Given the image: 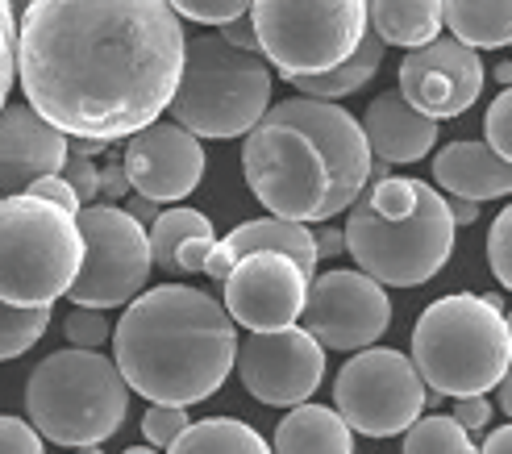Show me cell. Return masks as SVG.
<instances>
[{"mask_svg":"<svg viewBox=\"0 0 512 454\" xmlns=\"http://www.w3.org/2000/svg\"><path fill=\"white\" fill-rule=\"evenodd\" d=\"M433 175L454 196L467 200H500L512 196V163L500 159L488 142L458 138L433 155Z\"/></svg>","mask_w":512,"mask_h":454,"instance_id":"20","label":"cell"},{"mask_svg":"<svg viewBox=\"0 0 512 454\" xmlns=\"http://www.w3.org/2000/svg\"><path fill=\"white\" fill-rule=\"evenodd\" d=\"M213 242H217V234H213V238H188L184 246H179V255H175V275L204 271V259H209Z\"/></svg>","mask_w":512,"mask_h":454,"instance_id":"39","label":"cell"},{"mask_svg":"<svg viewBox=\"0 0 512 454\" xmlns=\"http://www.w3.org/2000/svg\"><path fill=\"white\" fill-rule=\"evenodd\" d=\"M383 50H388V42H383L375 30L363 34V42L354 46V55L342 59L338 67L329 71H317V75H292V84L300 96H321V100H342L358 88H367L375 80V71L383 63Z\"/></svg>","mask_w":512,"mask_h":454,"instance_id":"24","label":"cell"},{"mask_svg":"<svg viewBox=\"0 0 512 454\" xmlns=\"http://www.w3.org/2000/svg\"><path fill=\"white\" fill-rule=\"evenodd\" d=\"M121 454H159L155 446H130V450H121Z\"/></svg>","mask_w":512,"mask_h":454,"instance_id":"49","label":"cell"},{"mask_svg":"<svg viewBox=\"0 0 512 454\" xmlns=\"http://www.w3.org/2000/svg\"><path fill=\"white\" fill-rule=\"evenodd\" d=\"M483 142H488L500 159H508L512 163V84L508 88H500V96L492 100V109H488V117H483Z\"/></svg>","mask_w":512,"mask_h":454,"instance_id":"32","label":"cell"},{"mask_svg":"<svg viewBox=\"0 0 512 454\" xmlns=\"http://www.w3.org/2000/svg\"><path fill=\"white\" fill-rule=\"evenodd\" d=\"M371 30L400 50H417L442 30V0H371Z\"/></svg>","mask_w":512,"mask_h":454,"instance_id":"22","label":"cell"},{"mask_svg":"<svg viewBox=\"0 0 512 454\" xmlns=\"http://www.w3.org/2000/svg\"><path fill=\"white\" fill-rule=\"evenodd\" d=\"M150 263L175 271V255L188 238H213V221L200 209H159V217L150 221Z\"/></svg>","mask_w":512,"mask_h":454,"instance_id":"26","label":"cell"},{"mask_svg":"<svg viewBox=\"0 0 512 454\" xmlns=\"http://www.w3.org/2000/svg\"><path fill=\"white\" fill-rule=\"evenodd\" d=\"M496 405L504 409V417H512V367L500 375V384H496Z\"/></svg>","mask_w":512,"mask_h":454,"instance_id":"47","label":"cell"},{"mask_svg":"<svg viewBox=\"0 0 512 454\" xmlns=\"http://www.w3.org/2000/svg\"><path fill=\"white\" fill-rule=\"evenodd\" d=\"M313 246H317V259H334L346 250V238H342V230H334V225H325L321 234H313Z\"/></svg>","mask_w":512,"mask_h":454,"instance_id":"42","label":"cell"},{"mask_svg":"<svg viewBox=\"0 0 512 454\" xmlns=\"http://www.w3.org/2000/svg\"><path fill=\"white\" fill-rule=\"evenodd\" d=\"M234 367L242 388L275 409H292L321 388L325 375V346L304 330V325H284V330H250L246 342L234 350Z\"/></svg>","mask_w":512,"mask_h":454,"instance_id":"12","label":"cell"},{"mask_svg":"<svg viewBox=\"0 0 512 454\" xmlns=\"http://www.w3.org/2000/svg\"><path fill=\"white\" fill-rule=\"evenodd\" d=\"M479 454H512V425H500V430H492Z\"/></svg>","mask_w":512,"mask_h":454,"instance_id":"45","label":"cell"},{"mask_svg":"<svg viewBox=\"0 0 512 454\" xmlns=\"http://www.w3.org/2000/svg\"><path fill=\"white\" fill-rule=\"evenodd\" d=\"M50 325V305H9L0 300V363L25 355Z\"/></svg>","mask_w":512,"mask_h":454,"instance_id":"28","label":"cell"},{"mask_svg":"<svg viewBox=\"0 0 512 454\" xmlns=\"http://www.w3.org/2000/svg\"><path fill=\"white\" fill-rule=\"evenodd\" d=\"M121 167L130 175L134 192L159 200V205H171V200H184L196 192L204 175V146L179 121H150L138 134H130Z\"/></svg>","mask_w":512,"mask_h":454,"instance_id":"16","label":"cell"},{"mask_svg":"<svg viewBox=\"0 0 512 454\" xmlns=\"http://www.w3.org/2000/svg\"><path fill=\"white\" fill-rule=\"evenodd\" d=\"M371 155L383 163H417L438 146V121L417 113L400 92H379L363 117Z\"/></svg>","mask_w":512,"mask_h":454,"instance_id":"19","label":"cell"},{"mask_svg":"<svg viewBox=\"0 0 512 454\" xmlns=\"http://www.w3.org/2000/svg\"><path fill=\"white\" fill-rule=\"evenodd\" d=\"M458 225L446 213V196L425 180L379 175L346 209V250L358 271L383 288H421L454 255Z\"/></svg>","mask_w":512,"mask_h":454,"instance_id":"4","label":"cell"},{"mask_svg":"<svg viewBox=\"0 0 512 454\" xmlns=\"http://www.w3.org/2000/svg\"><path fill=\"white\" fill-rule=\"evenodd\" d=\"M167 454H271V446L246 421L209 417V421L188 425V430L167 446Z\"/></svg>","mask_w":512,"mask_h":454,"instance_id":"25","label":"cell"},{"mask_svg":"<svg viewBox=\"0 0 512 454\" xmlns=\"http://www.w3.org/2000/svg\"><path fill=\"white\" fill-rule=\"evenodd\" d=\"M271 454H354V430L342 421L338 409L300 400V405H292V413L279 421Z\"/></svg>","mask_w":512,"mask_h":454,"instance_id":"21","label":"cell"},{"mask_svg":"<svg viewBox=\"0 0 512 454\" xmlns=\"http://www.w3.org/2000/svg\"><path fill=\"white\" fill-rule=\"evenodd\" d=\"M63 334H67L71 346H88V350H96V346H105V342L113 338V325H109V317L100 313V309L75 305V309L67 313V321H63Z\"/></svg>","mask_w":512,"mask_h":454,"instance_id":"30","label":"cell"},{"mask_svg":"<svg viewBox=\"0 0 512 454\" xmlns=\"http://www.w3.org/2000/svg\"><path fill=\"white\" fill-rule=\"evenodd\" d=\"M125 213H130L134 221H142V225H150V221L159 217V200H150V196H142V192H138V196L130 200V205H125Z\"/></svg>","mask_w":512,"mask_h":454,"instance_id":"44","label":"cell"},{"mask_svg":"<svg viewBox=\"0 0 512 454\" xmlns=\"http://www.w3.org/2000/svg\"><path fill=\"white\" fill-rule=\"evenodd\" d=\"M238 325L209 292L163 284L138 292L113 330V363L130 392L163 405L209 400L234 371Z\"/></svg>","mask_w":512,"mask_h":454,"instance_id":"3","label":"cell"},{"mask_svg":"<svg viewBox=\"0 0 512 454\" xmlns=\"http://www.w3.org/2000/svg\"><path fill=\"white\" fill-rule=\"evenodd\" d=\"M254 250H279L288 255L300 271L317 275V246H313V234L304 221H288V217H259V221H242L238 230H229L225 238L213 242L209 259H204V275L209 280H225L229 267L238 259L254 255Z\"/></svg>","mask_w":512,"mask_h":454,"instance_id":"18","label":"cell"},{"mask_svg":"<svg viewBox=\"0 0 512 454\" xmlns=\"http://www.w3.org/2000/svg\"><path fill=\"white\" fill-rule=\"evenodd\" d=\"M259 55L292 75H317L354 55L371 30V0H250Z\"/></svg>","mask_w":512,"mask_h":454,"instance_id":"9","label":"cell"},{"mask_svg":"<svg viewBox=\"0 0 512 454\" xmlns=\"http://www.w3.org/2000/svg\"><path fill=\"white\" fill-rule=\"evenodd\" d=\"M84 259L75 213L34 192L0 196V300L55 305Z\"/></svg>","mask_w":512,"mask_h":454,"instance_id":"8","label":"cell"},{"mask_svg":"<svg viewBox=\"0 0 512 454\" xmlns=\"http://www.w3.org/2000/svg\"><path fill=\"white\" fill-rule=\"evenodd\" d=\"M425 380L417 375L413 359L400 350L363 346L358 355L338 371L334 384V409L354 434L367 438H392L404 434L425 409Z\"/></svg>","mask_w":512,"mask_h":454,"instance_id":"11","label":"cell"},{"mask_svg":"<svg viewBox=\"0 0 512 454\" xmlns=\"http://www.w3.org/2000/svg\"><path fill=\"white\" fill-rule=\"evenodd\" d=\"M504 321H508V338H512V313H508V317H504Z\"/></svg>","mask_w":512,"mask_h":454,"instance_id":"51","label":"cell"},{"mask_svg":"<svg viewBox=\"0 0 512 454\" xmlns=\"http://www.w3.org/2000/svg\"><path fill=\"white\" fill-rule=\"evenodd\" d=\"M63 180L71 184V192L80 196V205H92V200L100 196V171L92 167V159H84V155H71L67 150V163H63Z\"/></svg>","mask_w":512,"mask_h":454,"instance_id":"36","label":"cell"},{"mask_svg":"<svg viewBox=\"0 0 512 454\" xmlns=\"http://www.w3.org/2000/svg\"><path fill=\"white\" fill-rule=\"evenodd\" d=\"M300 321L325 350H363L392 325V300L367 271H325L309 280Z\"/></svg>","mask_w":512,"mask_h":454,"instance_id":"13","label":"cell"},{"mask_svg":"<svg viewBox=\"0 0 512 454\" xmlns=\"http://www.w3.org/2000/svg\"><path fill=\"white\" fill-rule=\"evenodd\" d=\"M221 38H225L229 46H238V50H259V38H254V21H250V13H242V17H234V21H225V25H221Z\"/></svg>","mask_w":512,"mask_h":454,"instance_id":"40","label":"cell"},{"mask_svg":"<svg viewBox=\"0 0 512 454\" xmlns=\"http://www.w3.org/2000/svg\"><path fill=\"white\" fill-rule=\"evenodd\" d=\"M492 413H496V409L488 405V396L479 392V396H458V405H454V413H450V417H454L458 425H463L467 434H475V430H483V425L492 421Z\"/></svg>","mask_w":512,"mask_h":454,"instance_id":"37","label":"cell"},{"mask_svg":"<svg viewBox=\"0 0 512 454\" xmlns=\"http://www.w3.org/2000/svg\"><path fill=\"white\" fill-rule=\"evenodd\" d=\"M80 221V238H84V259L80 271L67 288L71 305L84 309H117L146 288L150 280V238L146 225L134 221L117 205H80L75 213Z\"/></svg>","mask_w":512,"mask_h":454,"instance_id":"10","label":"cell"},{"mask_svg":"<svg viewBox=\"0 0 512 454\" xmlns=\"http://www.w3.org/2000/svg\"><path fill=\"white\" fill-rule=\"evenodd\" d=\"M184 21L167 0H30L17 25L25 105L67 138L117 142L167 113Z\"/></svg>","mask_w":512,"mask_h":454,"instance_id":"1","label":"cell"},{"mask_svg":"<svg viewBox=\"0 0 512 454\" xmlns=\"http://www.w3.org/2000/svg\"><path fill=\"white\" fill-rule=\"evenodd\" d=\"M446 213H450V221L454 225H471L475 217H479V200H467V196H446Z\"/></svg>","mask_w":512,"mask_h":454,"instance_id":"43","label":"cell"},{"mask_svg":"<svg viewBox=\"0 0 512 454\" xmlns=\"http://www.w3.org/2000/svg\"><path fill=\"white\" fill-rule=\"evenodd\" d=\"M508 46H512V42H508Z\"/></svg>","mask_w":512,"mask_h":454,"instance_id":"52","label":"cell"},{"mask_svg":"<svg viewBox=\"0 0 512 454\" xmlns=\"http://www.w3.org/2000/svg\"><path fill=\"white\" fill-rule=\"evenodd\" d=\"M488 267L500 280V288L512 292V205L500 209V217L492 221V234H488Z\"/></svg>","mask_w":512,"mask_h":454,"instance_id":"31","label":"cell"},{"mask_svg":"<svg viewBox=\"0 0 512 454\" xmlns=\"http://www.w3.org/2000/svg\"><path fill=\"white\" fill-rule=\"evenodd\" d=\"M242 171L259 205L288 221H329L371 180V142L338 100L292 96L246 130Z\"/></svg>","mask_w":512,"mask_h":454,"instance_id":"2","label":"cell"},{"mask_svg":"<svg viewBox=\"0 0 512 454\" xmlns=\"http://www.w3.org/2000/svg\"><path fill=\"white\" fill-rule=\"evenodd\" d=\"M271 105V63L221 34L184 38V67L171 96V121L196 138H242Z\"/></svg>","mask_w":512,"mask_h":454,"instance_id":"7","label":"cell"},{"mask_svg":"<svg viewBox=\"0 0 512 454\" xmlns=\"http://www.w3.org/2000/svg\"><path fill=\"white\" fill-rule=\"evenodd\" d=\"M67 163V134L30 105H0V196L25 192Z\"/></svg>","mask_w":512,"mask_h":454,"instance_id":"17","label":"cell"},{"mask_svg":"<svg viewBox=\"0 0 512 454\" xmlns=\"http://www.w3.org/2000/svg\"><path fill=\"white\" fill-rule=\"evenodd\" d=\"M25 192H34V196H42V200H55V205L67 209V213H80V196L71 192V184L63 180V175H42V180H34Z\"/></svg>","mask_w":512,"mask_h":454,"instance_id":"38","label":"cell"},{"mask_svg":"<svg viewBox=\"0 0 512 454\" xmlns=\"http://www.w3.org/2000/svg\"><path fill=\"white\" fill-rule=\"evenodd\" d=\"M25 413L34 430L55 446H100L125 425L130 384L100 350L67 346L30 371Z\"/></svg>","mask_w":512,"mask_h":454,"instance_id":"6","label":"cell"},{"mask_svg":"<svg viewBox=\"0 0 512 454\" xmlns=\"http://www.w3.org/2000/svg\"><path fill=\"white\" fill-rule=\"evenodd\" d=\"M442 25L471 50L512 42V0H442Z\"/></svg>","mask_w":512,"mask_h":454,"instance_id":"23","label":"cell"},{"mask_svg":"<svg viewBox=\"0 0 512 454\" xmlns=\"http://www.w3.org/2000/svg\"><path fill=\"white\" fill-rule=\"evenodd\" d=\"M309 271H300L279 250H254L238 259L225 275V313L246 330H284L300 321L304 292H309Z\"/></svg>","mask_w":512,"mask_h":454,"instance_id":"14","label":"cell"},{"mask_svg":"<svg viewBox=\"0 0 512 454\" xmlns=\"http://www.w3.org/2000/svg\"><path fill=\"white\" fill-rule=\"evenodd\" d=\"M413 367L438 396H479L512 367L508 321L496 300L454 292L417 317Z\"/></svg>","mask_w":512,"mask_h":454,"instance_id":"5","label":"cell"},{"mask_svg":"<svg viewBox=\"0 0 512 454\" xmlns=\"http://www.w3.org/2000/svg\"><path fill=\"white\" fill-rule=\"evenodd\" d=\"M483 63L458 38H433L417 50H408L400 63V96L417 113L433 121H450L467 113L483 92Z\"/></svg>","mask_w":512,"mask_h":454,"instance_id":"15","label":"cell"},{"mask_svg":"<svg viewBox=\"0 0 512 454\" xmlns=\"http://www.w3.org/2000/svg\"><path fill=\"white\" fill-rule=\"evenodd\" d=\"M75 454H105L100 446H75Z\"/></svg>","mask_w":512,"mask_h":454,"instance_id":"50","label":"cell"},{"mask_svg":"<svg viewBox=\"0 0 512 454\" xmlns=\"http://www.w3.org/2000/svg\"><path fill=\"white\" fill-rule=\"evenodd\" d=\"M109 142H100V138H67V150L71 155H84V159H92V155H100Z\"/></svg>","mask_w":512,"mask_h":454,"instance_id":"46","label":"cell"},{"mask_svg":"<svg viewBox=\"0 0 512 454\" xmlns=\"http://www.w3.org/2000/svg\"><path fill=\"white\" fill-rule=\"evenodd\" d=\"M188 405H163V400H150V409L142 417V438L155 446V450H167L179 434L188 430Z\"/></svg>","mask_w":512,"mask_h":454,"instance_id":"29","label":"cell"},{"mask_svg":"<svg viewBox=\"0 0 512 454\" xmlns=\"http://www.w3.org/2000/svg\"><path fill=\"white\" fill-rule=\"evenodd\" d=\"M100 196H105L109 205H117V200L130 196V175H125L121 163H109L105 171H100Z\"/></svg>","mask_w":512,"mask_h":454,"instance_id":"41","label":"cell"},{"mask_svg":"<svg viewBox=\"0 0 512 454\" xmlns=\"http://www.w3.org/2000/svg\"><path fill=\"white\" fill-rule=\"evenodd\" d=\"M0 454H46V446L30 421L0 417Z\"/></svg>","mask_w":512,"mask_h":454,"instance_id":"35","label":"cell"},{"mask_svg":"<svg viewBox=\"0 0 512 454\" xmlns=\"http://www.w3.org/2000/svg\"><path fill=\"white\" fill-rule=\"evenodd\" d=\"M492 75H496V84H500V88H508V84H512V59H504Z\"/></svg>","mask_w":512,"mask_h":454,"instance_id":"48","label":"cell"},{"mask_svg":"<svg viewBox=\"0 0 512 454\" xmlns=\"http://www.w3.org/2000/svg\"><path fill=\"white\" fill-rule=\"evenodd\" d=\"M13 80H17V17L9 0H0V105L9 100Z\"/></svg>","mask_w":512,"mask_h":454,"instance_id":"34","label":"cell"},{"mask_svg":"<svg viewBox=\"0 0 512 454\" xmlns=\"http://www.w3.org/2000/svg\"><path fill=\"white\" fill-rule=\"evenodd\" d=\"M167 5L179 17L200 21V25H225V21L250 13V0H167Z\"/></svg>","mask_w":512,"mask_h":454,"instance_id":"33","label":"cell"},{"mask_svg":"<svg viewBox=\"0 0 512 454\" xmlns=\"http://www.w3.org/2000/svg\"><path fill=\"white\" fill-rule=\"evenodd\" d=\"M404 454H479L471 434L454 417H417L404 430Z\"/></svg>","mask_w":512,"mask_h":454,"instance_id":"27","label":"cell"}]
</instances>
